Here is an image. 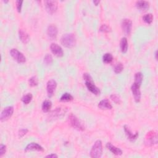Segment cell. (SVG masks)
Returning a JSON list of instances; mask_svg holds the SVG:
<instances>
[{"label":"cell","mask_w":158,"mask_h":158,"mask_svg":"<svg viewBox=\"0 0 158 158\" xmlns=\"http://www.w3.org/2000/svg\"><path fill=\"white\" fill-rule=\"evenodd\" d=\"M124 69V65L121 63V62H119L117 64L115 65V67L114 68V72L115 74H119Z\"/></svg>","instance_id":"27"},{"label":"cell","mask_w":158,"mask_h":158,"mask_svg":"<svg viewBox=\"0 0 158 158\" xmlns=\"http://www.w3.org/2000/svg\"><path fill=\"white\" fill-rule=\"evenodd\" d=\"M58 156L56 155V154H51V155H47L46 156V157H49V158H57Z\"/></svg>","instance_id":"37"},{"label":"cell","mask_w":158,"mask_h":158,"mask_svg":"<svg viewBox=\"0 0 158 158\" xmlns=\"http://www.w3.org/2000/svg\"><path fill=\"white\" fill-rule=\"evenodd\" d=\"M113 56L111 53H106L103 56V61L106 64H109L113 61Z\"/></svg>","instance_id":"23"},{"label":"cell","mask_w":158,"mask_h":158,"mask_svg":"<svg viewBox=\"0 0 158 158\" xmlns=\"http://www.w3.org/2000/svg\"><path fill=\"white\" fill-rule=\"evenodd\" d=\"M14 113V107L12 106H7L3 110L0 115V120L3 122L9 119Z\"/></svg>","instance_id":"6"},{"label":"cell","mask_w":158,"mask_h":158,"mask_svg":"<svg viewBox=\"0 0 158 158\" xmlns=\"http://www.w3.org/2000/svg\"><path fill=\"white\" fill-rule=\"evenodd\" d=\"M106 148L109 149V150H110L112 153H113L114 155H115L116 156H120V155H122L123 153L121 149L117 147L114 146V145L110 142L107 143L106 144Z\"/></svg>","instance_id":"16"},{"label":"cell","mask_w":158,"mask_h":158,"mask_svg":"<svg viewBox=\"0 0 158 158\" xmlns=\"http://www.w3.org/2000/svg\"><path fill=\"white\" fill-rule=\"evenodd\" d=\"M121 26L122 30L126 35H129L132 31V22L130 19H124L122 20Z\"/></svg>","instance_id":"8"},{"label":"cell","mask_w":158,"mask_h":158,"mask_svg":"<svg viewBox=\"0 0 158 158\" xmlns=\"http://www.w3.org/2000/svg\"><path fill=\"white\" fill-rule=\"evenodd\" d=\"M99 3H100V1H93V3H94L95 5H96V6H98V4H99Z\"/></svg>","instance_id":"38"},{"label":"cell","mask_w":158,"mask_h":158,"mask_svg":"<svg viewBox=\"0 0 158 158\" xmlns=\"http://www.w3.org/2000/svg\"><path fill=\"white\" fill-rule=\"evenodd\" d=\"M144 143L149 147L156 144L157 143V135L156 133L154 131L149 132L145 136Z\"/></svg>","instance_id":"4"},{"label":"cell","mask_w":158,"mask_h":158,"mask_svg":"<svg viewBox=\"0 0 158 158\" xmlns=\"http://www.w3.org/2000/svg\"><path fill=\"white\" fill-rule=\"evenodd\" d=\"M29 83V85L31 86H35L38 84V78H36V77L34 76L32 77L28 80Z\"/></svg>","instance_id":"28"},{"label":"cell","mask_w":158,"mask_h":158,"mask_svg":"<svg viewBox=\"0 0 158 158\" xmlns=\"http://www.w3.org/2000/svg\"><path fill=\"white\" fill-rule=\"evenodd\" d=\"M56 86H57V83L55 80H53V79L49 80L48 82L47 86V90L48 97L49 98H51L53 96Z\"/></svg>","instance_id":"10"},{"label":"cell","mask_w":158,"mask_h":158,"mask_svg":"<svg viewBox=\"0 0 158 158\" xmlns=\"http://www.w3.org/2000/svg\"><path fill=\"white\" fill-rule=\"evenodd\" d=\"M124 131L126 134V135L127 136L128 139L130 141H134L135 140H136L137 138L138 137V135H139L138 132H136L135 134H133L129 128V127H128L127 126H126H126H124Z\"/></svg>","instance_id":"15"},{"label":"cell","mask_w":158,"mask_h":158,"mask_svg":"<svg viewBox=\"0 0 158 158\" xmlns=\"http://www.w3.org/2000/svg\"><path fill=\"white\" fill-rule=\"evenodd\" d=\"M61 41L64 47L68 48H72L76 43V36L73 34H64L61 37Z\"/></svg>","instance_id":"1"},{"label":"cell","mask_w":158,"mask_h":158,"mask_svg":"<svg viewBox=\"0 0 158 158\" xmlns=\"http://www.w3.org/2000/svg\"><path fill=\"white\" fill-rule=\"evenodd\" d=\"M69 121L72 127L78 130L84 131L85 130V126L80 120L73 114H70L69 115Z\"/></svg>","instance_id":"3"},{"label":"cell","mask_w":158,"mask_h":158,"mask_svg":"<svg viewBox=\"0 0 158 158\" xmlns=\"http://www.w3.org/2000/svg\"><path fill=\"white\" fill-rule=\"evenodd\" d=\"M22 3H23V1H20V0L16 1V7H17V10L18 12H21Z\"/></svg>","instance_id":"35"},{"label":"cell","mask_w":158,"mask_h":158,"mask_svg":"<svg viewBox=\"0 0 158 158\" xmlns=\"http://www.w3.org/2000/svg\"><path fill=\"white\" fill-rule=\"evenodd\" d=\"M99 31L101 32H105V33H108L111 31V27L107 26L106 24H103L102 26L99 28Z\"/></svg>","instance_id":"30"},{"label":"cell","mask_w":158,"mask_h":158,"mask_svg":"<svg viewBox=\"0 0 158 158\" xmlns=\"http://www.w3.org/2000/svg\"><path fill=\"white\" fill-rule=\"evenodd\" d=\"M19 36L20 41H21L24 44H27L29 41V40H30V36H29L28 34L26 31L22 30V29L19 30Z\"/></svg>","instance_id":"17"},{"label":"cell","mask_w":158,"mask_h":158,"mask_svg":"<svg viewBox=\"0 0 158 158\" xmlns=\"http://www.w3.org/2000/svg\"><path fill=\"white\" fill-rule=\"evenodd\" d=\"M52 106V103L50 100H45L41 106V109L44 113H48L49 111Z\"/></svg>","instance_id":"21"},{"label":"cell","mask_w":158,"mask_h":158,"mask_svg":"<svg viewBox=\"0 0 158 158\" xmlns=\"http://www.w3.org/2000/svg\"><path fill=\"white\" fill-rule=\"evenodd\" d=\"M143 20L144 22H146L148 24H151L153 20V16L152 14L149 13L145 14L143 17Z\"/></svg>","instance_id":"26"},{"label":"cell","mask_w":158,"mask_h":158,"mask_svg":"<svg viewBox=\"0 0 158 158\" xmlns=\"http://www.w3.org/2000/svg\"><path fill=\"white\" fill-rule=\"evenodd\" d=\"M6 151V146L5 144H1L0 145V157H2Z\"/></svg>","instance_id":"34"},{"label":"cell","mask_w":158,"mask_h":158,"mask_svg":"<svg viewBox=\"0 0 158 158\" xmlns=\"http://www.w3.org/2000/svg\"><path fill=\"white\" fill-rule=\"evenodd\" d=\"M98 107L101 109H111L113 108V106H112L111 103L108 99H103V100H101L100 102L99 103Z\"/></svg>","instance_id":"18"},{"label":"cell","mask_w":158,"mask_h":158,"mask_svg":"<svg viewBox=\"0 0 158 158\" xmlns=\"http://www.w3.org/2000/svg\"><path fill=\"white\" fill-rule=\"evenodd\" d=\"M136 6L138 9L145 11L149 7V3L147 1H138L136 3Z\"/></svg>","instance_id":"19"},{"label":"cell","mask_w":158,"mask_h":158,"mask_svg":"<svg viewBox=\"0 0 158 158\" xmlns=\"http://www.w3.org/2000/svg\"><path fill=\"white\" fill-rule=\"evenodd\" d=\"M155 59L156 60H157V51H156L155 52Z\"/></svg>","instance_id":"39"},{"label":"cell","mask_w":158,"mask_h":158,"mask_svg":"<svg viewBox=\"0 0 158 158\" xmlns=\"http://www.w3.org/2000/svg\"><path fill=\"white\" fill-rule=\"evenodd\" d=\"M33 98L32 95L31 93H28L22 98V101L25 104V105H28L30 103Z\"/></svg>","instance_id":"25"},{"label":"cell","mask_w":158,"mask_h":158,"mask_svg":"<svg viewBox=\"0 0 158 158\" xmlns=\"http://www.w3.org/2000/svg\"><path fill=\"white\" fill-rule=\"evenodd\" d=\"M57 28L54 25H49L47 28V34L51 40H55L57 35Z\"/></svg>","instance_id":"11"},{"label":"cell","mask_w":158,"mask_h":158,"mask_svg":"<svg viewBox=\"0 0 158 158\" xmlns=\"http://www.w3.org/2000/svg\"><path fill=\"white\" fill-rule=\"evenodd\" d=\"M4 3H8V1H4Z\"/></svg>","instance_id":"40"},{"label":"cell","mask_w":158,"mask_h":158,"mask_svg":"<svg viewBox=\"0 0 158 158\" xmlns=\"http://www.w3.org/2000/svg\"><path fill=\"white\" fill-rule=\"evenodd\" d=\"M44 62L45 64L47 65H50L52 64L53 62V57L51 55H47L44 57Z\"/></svg>","instance_id":"31"},{"label":"cell","mask_w":158,"mask_h":158,"mask_svg":"<svg viewBox=\"0 0 158 158\" xmlns=\"http://www.w3.org/2000/svg\"><path fill=\"white\" fill-rule=\"evenodd\" d=\"M74 99V97L69 93H65L62 95L60 100L61 101H70Z\"/></svg>","instance_id":"24"},{"label":"cell","mask_w":158,"mask_h":158,"mask_svg":"<svg viewBox=\"0 0 158 158\" xmlns=\"http://www.w3.org/2000/svg\"><path fill=\"white\" fill-rule=\"evenodd\" d=\"M50 49L51 52L57 57H62L64 55L62 49L61 48L60 46H59L56 43H52L50 46Z\"/></svg>","instance_id":"12"},{"label":"cell","mask_w":158,"mask_h":158,"mask_svg":"<svg viewBox=\"0 0 158 158\" xmlns=\"http://www.w3.org/2000/svg\"><path fill=\"white\" fill-rule=\"evenodd\" d=\"M83 78H84L85 82H93L92 77L88 73H84L83 75Z\"/></svg>","instance_id":"33"},{"label":"cell","mask_w":158,"mask_h":158,"mask_svg":"<svg viewBox=\"0 0 158 158\" xmlns=\"http://www.w3.org/2000/svg\"><path fill=\"white\" fill-rule=\"evenodd\" d=\"M120 47L121 51L123 53H126L128 50V41L126 37H123L120 40Z\"/></svg>","instance_id":"20"},{"label":"cell","mask_w":158,"mask_h":158,"mask_svg":"<svg viewBox=\"0 0 158 158\" xmlns=\"http://www.w3.org/2000/svg\"><path fill=\"white\" fill-rule=\"evenodd\" d=\"M10 54L14 60L19 62V63H24L26 61V57L21 52L19 51L17 49H12L10 51Z\"/></svg>","instance_id":"5"},{"label":"cell","mask_w":158,"mask_h":158,"mask_svg":"<svg viewBox=\"0 0 158 158\" xmlns=\"http://www.w3.org/2000/svg\"><path fill=\"white\" fill-rule=\"evenodd\" d=\"M111 99L113 100L115 103L116 104H120V98L117 95L115 94H113L111 95L110 97Z\"/></svg>","instance_id":"32"},{"label":"cell","mask_w":158,"mask_h":158,"mask_svg":"<svg viewBox=\"0 0 158 158\" xmlns=\"http://www.w3.org/2000/svg\"><path fill=\"white\" fill-rule=\"evenodd\" d=\"M28 132V129H20L18 133L19 137V138H22L24 135H26L27 134Z\"/></svg>","instance_id":"36"},{"label":"cell","mask_w":158,"mask_h":158,"mask_svg":"<svg viewBox=\"0 0 158 158\" xmlns=\"http://www.w3.org/2000/svg\"><path fill=\"white\" fill-rule=\"evenodd\" d=\"M143 80V76L141 72H136L135 75V82L134 83L138 85H141Z\"/></svg>","instance_id":"22"},{"label":"cell","mask_w":158,"mask_h":158,"mask_svg":"<svg viewBox=\"0 0 158 158\" xmlns=\"http://www.w3.org/2000/svg\"><path fill=\"white\" fill-rule=\"evenodd\" d=\"M29 151H37L43 152L44 149L38 144H37L36 143H31L30 144H28L26 147V148H25V151L26 152Z\"/></svg>","instance_id":"14"},{"label":"cell","mask_w":158,"mask_h":158,"mask_svg":"<svg viewBox=\"0 0 158 158\" xmlns=\"http://www.w3.org/2000/svg\"><path fill=\"white\" fill-rule=\"evenodd\" d=\"M46 10L49 14H53L57 9V3L56 1H45Z\"/></svg>","instance_id":"7"},{"label":"cell","mask_w":158,"mask_h":158,"mask_svg":"<svg viewBox=\"0 0 158 158\" xmlns=\"http://www.w3.org/2000/svg\"><path fill=\"white\" fill-rule=\"evenodd\" d=\"M85 85L87 87V88L91 93H93L95 95H99L101 93L100 90L95 85L93 82H85Z\"/></svg>","instance_id":"13"},{"label":"cell","mask_w":158,"mask_h":158,"mask_svg":"<svg viewBox=\"0 0 158 158\" xmlns=\"http://www.w3.org/2000/svg\"><path fill=\"white\" fill-rule=\"evenodd\" d=\"M61 113H62L61 112V108H60V107L59 108H56L55 110H54L52 112L51 117L53 119L57 117H59V116H60V115L61 114Z\"/></svg>","instance_id":"29"},{"label":"cell","mask_w":158,"mask_h":158,"mask_svg":"<svg viewBox=\"0 0 158 158\" xmlns=\"http://www.w3.org/2000/svg\"><path fill=\"white\" fill-rule=\"evenodd\" d=\"M103 153V145L101 140H97L93 144L90 151V157L95 158L101 157Z\"/></svg>","instance_id":"2"},{"label":"cell","mask_w":158,"mask_h":158,"mask_svg":"<svg viewBox=\"0 0 158 158\" xmlns=\"http://www.w3.org/2000/svg\"><path fill=\"white\" fill-rule=\"evenodd\" d=\"M140 86H141L140 85L134 83L131 86V90L133 94V96H134L135 101L136 103H138L140 101V99H141V91L140 90Z\"/></svg>","instance_id":"9"}]
</instances>
